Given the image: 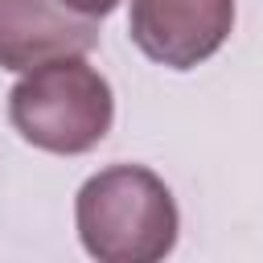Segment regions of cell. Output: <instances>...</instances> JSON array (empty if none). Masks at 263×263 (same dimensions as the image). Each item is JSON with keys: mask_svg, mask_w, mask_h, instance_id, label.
I'll use <instances>...</instances> for the list:
<instances>
[{"mask_svg": "<svg viewBox=\"0 0 263 263\" xmlns=\"http://www.w3.org/2000/svg\"><path fill=\"white\" fill-rule=\"evenodd\" d=\"M99 45L95 16L74 12L66 0H0V66L33 70L53 58L90 53Z\"/></svg>", "mask_w": 263, "mask_h": 263, "instance_id": "cell-4", "label": "cell"}, {"mask_svg": "<svg viewBox=\"0 0 263 263\" xmlns=\"http://www.w3.org/2000/svg\"><path fill=\"white\" fill-rule=\"evenodd\" d=\"M8 119L33 148L53 156H82L111 132L115 95L82 53H70L21 74L8 95Z\"/></svg>", "mask_w": 263, "mask_h": 263, "instance_id": "cell-2", "label": "cell"}, {"mask_svg": "<svg viewBox=\"0 0 263 263\" xmlns=\"http://www.w3.org/2000/svg\"><path fill=\"white\" fill-rule=\"evenodd\" d=\"M78 238L99 263H156L177 247V201L144 164H111L95 173L74 201Z\"/></svg>", "mask_w": 263, "mask_h": 263, "instance_id": "cell-1", "label": "cell"}, {"mask_svg": "<svg viewBox=\"0 0 263 263\" xmlns=\"http://www.w3.org/2000/svg\"><path fill=\"white\" fill-rule=\"evenodd\" d=\"M234 29V0H132L127 33L144 58L193 70L222 49Z\"/></svg>", "mask_w": 263, "mask_h": 263, "instance_id": "cell-3", "label": "cell"}, {"mask_svg": "<svg viewBox=\"0 0 263 263\" xmlns=\"http://www.w3.org/2000/svg\"><path fill=\"white\" fill-rule=\"evenodd\" d=\"M66 4H70L74 12H82V16H95V21H99V16L115 12V4H119V0H66Z\"/></svg>", "mask_w": 263, "mask_h": 263, "instance_id": "cell-5", "label": "cell"}]
</instances>
